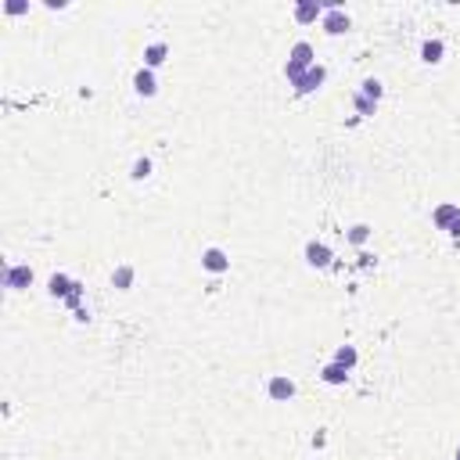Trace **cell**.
Returning a JSON list of instances; mask_svg holds the SVG:
<instances>
[{
  "mask_svg": "<svg viewBox=\"0 0 460 460\" xmlns=\"http://www.w3.org/2000/svg\"><path fill=\"white\" fill-rule=\"evenodd\" d=\"M29 284H33V266L11 263V266L4 270V288H8V292H25Z\"/></svg>",
  "mask_w": 460,
  "mask_h": 460,
  "instance_id": "obj_1",
  "label": "cell"
},
{
  "mask_svg": "<svg viewBox=\"0 0 460 460\" xmlns=\"http://www.w3.org/2000/svg\"><path fill=\"white\" fill-rule=\"evenodd\" d=\"M320 29H324L327 36H342V33H349V29H353V19L345 14V8H331V11H324Z\"/></svg>",
  "mask_w": 460,
  "mask_h": 460,
  "instance_id": "obj_2",
  "label": "cell"
},
{
  "mask_svg": "<svg viewBox=\"0 0 460 460\" xmlns=\"http://www.w3.org/2000/svg\"><path fill=\"white\" fill-rule=\"evenodd\" d=\"M266 395L274 403H288V399H295V382H292L288 374H274L266 382Z\"/></svg>",
  "mask_w": 460,
  "mask_h": 460,
  "instance_id": "obj_3",
  "label": "cell"
},
{
  "mask_svg": "<svg viewBox=\"0 0 460 460\" xmlns=\"http://www.w3.org/2000/svg\"><path fill=\"white\" fill-rule=\"evenodd\" d=\"M201 270H205V274H227V270H230V256H227V252L223 248H205L201 252Z\"/></svg>",
  "mask_w": 460,
  "mask_h": 460,
  "instance_id": "obj_4",
  "label": "cell"
},
{
  "mask_svg": "<svg viewBox=\"0 0 460 460\" xmlns=\"http://www.w3.org/2000/svg\"><path fill=\"white\" fill-rule=\"evenodd\" d=\"M303 256H306V263H309L313 270H327V266H331V259H335V256H331V248H327L324 241H309Z\"/></svg>",
  "mask_w": 460,
  "mask_h": 460,
  "instance_id": "obj_5",
  "label": "cell"
},
{
  "mask_svg": "<svg viewBox=\"0 0 460 460\" xmlns=\"http://www.w3.org/2000/svg\"><path fill=\"white\" fill-rule=\"evenodd\" d=\"M292 14H295V22H298V25H313L316 19H324V8L316 4V0H298Z\"/></svg>",
  "mask_w": 460,
  "mask_h": 460,
  "instance_id": "obj_6",
  "label": "cell"
},
{
  "mask_svg": "<svg viewBox=\"0 0 460 460\" xmlns=\"http://www.w3.org/2000/svg\"><path fill=\"white\" fill-rule=\"evenodd\" d=\"M324 79H327V69H324V65H313V69L295 83V94H313V90H320Z\"/></svg>",
  "mask_w": 460,
  "mask_h": 460,
  "instance_id": "obj_7",
  "label": "cell"
},
{
  "mask_svg": "<svg viewBox=\"0 0 460 460\" xmlns=\"http://www.w3.org/2000/svg\"><path fill=\"white\" fill-rule=\"evenodd\" d=\"M166 58H169V43H162V40H155V43H148L144 47V69H158V65H166Z\"/></svg>",
  "mask_w": 460,
  "mask_h": 460,
  "instance_id": "obj_8",
  "label": "cell"
},
{
  "mask_svg": "<svg viewBox=\"0 0 460 460\" xmlns=\"http://www.w3.org/2000/svg\"><path fill=\"white\" fill-rule=\"evenodd\" d=\"M133 90L140 94V98H155V94H158V79H155V72H151V69H137V76H133Z\"/></svg>",
  "mask_w": 460,
  "mask_h": 460,
  "instance_id": "obj_9",
  "label": "cell"
},
{
  "mask_svg": "<svg viewBox=\"0 0 460 460\" xmlns=\"http://www.w3.org/2000/svg\"><path fill=\"white\" fill-rule=\"evenodd\" d=\"M288 61H295V65H303V69H313V65H316V54H313V43H306V40H298V43L292 47V54H288Z\"/></svg>",
  "mask_w": 460,
  "mask_h": 460,
  "instance_id": "obj_10",
  "label": "cell"
},
{
  "mask_svg": "<svg viewBox=\"0 0 460 460\" xmlns=\"http://www.w3.org/2000/svg\"><path fill=\"white\" fill-rule=\"evenodd\" d=\"M457 212H460V205H457V201H446V205H439V209L432 212V223H435L439 230H450L453 219H457Z\"/></svg>",
  "mask_w": 460,
  "mask_h": 460,
  "instance_id": "obj_11",
  "label": "cell"
},
{
  "mask_svg": "<svg viewBox=\"0 0 460 460\" xmlns=\"http://www.w3.org/2000/svg\"><path fill=\"white\" fill-rule=\"evenodd\" d=\"M442 54H446V43H442V40H424L421 43V61H424V65H439Z\"/></svg>",
  "mask_w": 460,
  "mask_h": 460,
  "instance_id": "obj_12",
  "label": "cell"
},
{
  "mask_svg": "<svg viewBox=\"0 0 460 460\" xmlns=\"http://www.w3.org/2000/svg\"><path fill=\"white\" fill-rule=\"evenodd\" d=\"M349 374H353V371H345L342 363H335V360H331V363H324V371H320L324 385H345V382H349Z\"/></svg>",
  "mask_w": 460,
  "mask_h": 460,
  "instance_id": "obj_13",
  "label": "cell"
},
{
  "mask_svg": "<svg viewBox=\"0 0 460 460\" xmlns=\"http://www.w3.org/2000/svg\"><path fill=\"white\" fill-rule=\"evenodd\" d=\"M72 277H65V274H54L51 281H47V292H51L54 298H61V303H65V298H69V292H72Z\"/></svg>",
  "mask_w": 460,
  "mask_h": 460,
  "instance_id": "obj_14",
  "label": "cell"
},
{
  "mask_svg": "<svg viewBox=\"0 0 460 460\" xmlns=\"http://www.w3.org/2000/svg\"><path fill=\"white\" fill-rule=\"evenodd\" d=\"M133 277H137L133 266H116V270H112V284H116L119 292H130V288H133Z\"/></svg>",
  "mask_w": 460,
  "mask_h": 460,
  "instance_id": "obj_15",
  "label": "cell"
},
{
  "mask_svg": "<svg viewBox=\"0 0 460 460\" xmlns=\"http://www.w3.org/2000/svg\"><path fill=\"white\" fill-rule=\"evenodd\" d=\"M335 363H342L345 371H353L356 363H360V353H356V345H338V349H335Z\"/></svg>",
  "mask_w": 460,
  "mask_h": 460,
  "instance_id": "obj_16",
  "label": "cell"
},
{
  "mask_svg": "<svg viewBox=\"0 0 460 460\" xmlns=\"http://www.w3.org/2000/svg\"><path fill=\"white\" fill-rule=\"evenodd\" d=\"M360 94H363V98H371V101L377 105V101H382V94H385V87H382V79H374V76H371V79H363V83H360Z\"/></svg>",
  "mask_w": 460,
  "mask_h": 460,
  "instance_id": "obj_17",
  "label": "cell"
},
{
  "mask_svg": "<svg viewBox=\"0 0 460 460\" xmlns=\"http://www.w3.org/2000/svg\"><path fill=\"white\" fill-rule=\"evenodd\" d=\"M371 241V227L367 223H356V227H349V245H367Z\"/></svg>",
  "mask_w": 460,
  "mask_h": 460,
  "instance_id": "obj_18",
  "label": "cell"
},
{
  "mask_svg": "<svg viewBox=\"0 0 460 460\" xmlns=\"http://www.w3.org/2000/svg\"><path fill=\"white\" fill-rule=\"evenodd\" d=\"M130 177H133V180H148V177H151V158H137L133 169H130Z\"/></svg>",
  "mask_w": 460,
  "mask_h": 460,
  "instance_id": "obj_19",
  "label": "cell"
},
{
  "mask_svg": "<svg viewBox=\"0 0 460 460\" xmlns=\"http://www.w3.org/2000/svg\"><path fill=\"white\" fill-rule=\"evenodd\" d=\"M356 112H360V116H374L377 105H374L371 98H363V94H356Z\"/></svg>",
  "mask_w": 460,
  "mask_h": 460,
  "instance_id": "obj_20",
  "label": "cell"
},
{
  "mask_svg": "<svg viewBox=\"0 0 460 460\" xmlns=\"http://www.w3.org/2000/svg\"><path fill=\"white\" fill-rule=\"evenodd\" d=\"M4 11H8V14H25V11H29V4H25V0H8Z\"/></svg>",
  "mask_w": 460,
  "mask_h": 460,
  "instance_id": "obj_21",
  "label": "cell"
},
{
  "mask_svg": "<svg viewBox=\"0 0 460 460\" xmlns=\"http://www.w3.org/2000/svg\"><path fill=\"white\" fill-rule=\"evenodd\" d=\"M43 4L51 8V11H65V8H69V0H43Z\"/></svg>",
  "mask_w": 460,
  "mask_h": 460,
  "instance_id": "obj_22",
  "label": "cell"
},
{
  "mask_svg": "<svg viewBox=\"0 0 460 460\" xmlns=\"http://www.w3.org/2000/svg\"><path fill=\"white\" fill-rule=\"evenodd\" d=\"M76 320H79V324H87V320H90V309H83V306H76Z\"/></svg>",
  "mask_w": 460,
  "mask_h": 460,
  "instance_id": "obj_23",
  "label": "cell"
},
{
  "mask_svg": "<svg viewBox=\"0 0 460 460\" xmlns=\"http://www.w3.org/2000/svg\"><path fill=\"white\" fill-rule=\"evenodd\" d=\"M446 234H453V237H460V212H457V219H453V227H450Z\"/></svg>",
  "mask_w": 460,
  "mask_h": 460,
  "instance_id": "obj_24",
  "label": "cell"
},
{
  "mask_svg": "<svg viewBox=\"0 0 460 460\" xmlns=\"http://www.w3.org/2000/svg\"><path fill=\"white\" fill-rule=\"evenodd\" d=\"M453 460H460V446H457V453H453Z\"/></svg>",
  "mask_w": 460,
  "mask_h": 460,
  "instance_id": "obj_25",
  "label": "cell"
}]
</instances>
